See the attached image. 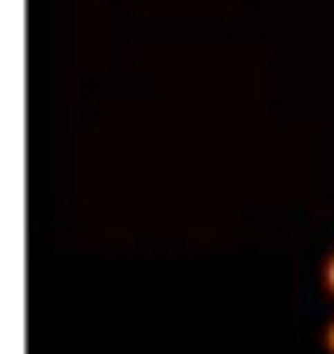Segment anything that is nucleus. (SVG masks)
Returning a JSON list of instances; mask_svg holds the SVG:
<instances>
[{"label":"nucleus","mask_w":334,"mask_h":354,"mask_svg":"<svg viewBox=\"0 0 334 354\" xmlns=\"http://www.w3.org/2000/svg\"><path fill=\"white\" fill-rule=\"evenodd\" d=\"M326 282H331V290H334V258H331V266H326Z\"/></svg>","instance_id":"f257e3e1"},{"label":"nucleus","mask_w":334,"mask_h":354,"mask_svg":"<svg viewBox=\"0 0 334 354\" xmlns=\"http://www.w3.org/2000/svg\"><path fill=\"white\" fill-rule=\"evenodd\" d=\"M326 338H331V351H334V326H331V334H326Z\"/></svg>","instance_id":"f03ea898"}]
</instances>
